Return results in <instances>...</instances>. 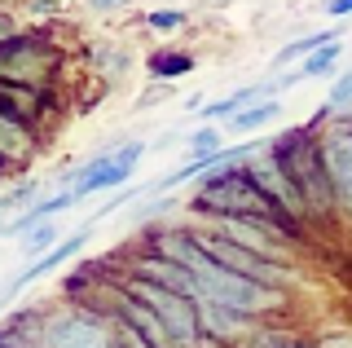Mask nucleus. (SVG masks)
Returning <instances> with one entry per match:
<instances>
[{"label": "nucleus", "instance_id": "nucleus-25", "mask_svg": "<svg viewBox=\"0 0 352 348\" xmlns=\"http://www.w3.org/2000/svg\"><path fill=\"white\" fill-rule=\"evenodd\" d=\"M93 5H97V9H119L124 0H93Z\"/></svg>", "mask_w": 352, "mask_h": 348}, {"label": "nucleus", "instance_id": "nucleus-29", "mask_svg": "<svg viewBox=\"0 0 352 348\" xmlns=\"http://www.w3.org/2000/svg\"><path fill=\"white\" fill-rule=\"evenodd\" d=\"M0 172H5V163H0Z\"/></svg>", "mask_w": 352, "mask_h": 348}, {"label": "nucleus", "instance_id": "nucleus-28", "mask_svg": "<svg viewBox=\"0 0 352 348\" xmlns=\"http://www.w3.org/2000/svg\"><path fill=\"white\" fill-rule=\"evenodd\" d=\"M14 344H18V340H14ZM18 348H36V344H18Z\"/></svg>", "mask_w": 352, "mask_h": 348}, {"label": "nucleus", "instance_id": "nucleus-5", "mask_svg": "<svg viewBox=\"0 0 352 348\" xmlns=\"http://www.w3.org/2000/svg\"><path fill=\"white\" fill-rule=\"evenodd\" d=\"M212 230L234 238V243H242L260 260H273V265H282L286 238H295L291 230H282L278 221H260V216H212Z\"/></svg>", "mask_w": 352, "mask_h": 348}, {"label": "nucleus", "instance_id": "nucleus-22", "mask_svg": "<svg viewBox=\"0 0 352 348\" xmlns=\"http://www.w3.org/2000/svg\"><path fill=\"white\" fill-rule=\"evenodd\" d=\"M317 348H352V331H335V335H322Z\"/></svg>", "mask_w": 352, "mask_h": 348}, {"label": "nucleus", "instance_id": "nucleus-10", "mask_svg": "<svg viewBox=\"0 0 352 348\" xmlns=\"http://www.w3.org/2000/svg\"><path fill=\"white\" fill-rule=\"evenodd\" d=\"M119 309H124V322L132 326V331H137V335H146V344H150V348H176V344H172V335L163 331V322L154 318V313H150L141 300H132L128 291L119 296Z\"/></svg>", "mask_w": 352, "mask_h": 348}, {"label": "nucleus", "instance_id": "nucleus-14", "mask_svg": "<svg viewBox=\"0 0 352 348\" xmlns=\"http://www.w3.org/2000/svg\"><path fill=\"white\" fill-rule=\"evenodd\" d=\"M75 203H80V199H75L71 190H66V194H53V199L36 203V208H31V212H27V216H22V221L14 225V230H36V225H44L49 216H58V212H66V208H75Z\"/></svg>", "mask_w": 352, "mask_h": 348}, {"label": "nucleus", "instance_id": "nucleus-1", "mask_svg": "<svg viewBox=\"0 0 352 348\" xmlns=\"http://www.w3.org/2000/svg\"><path fill=\"white\" fill-rule=\"evenodd\" d=\"M194 212H207V216H260V221L286 225V212L256 186L251 168H225V172H216V177H207L203 190L194 194ZM286 230H291V225H286Z\"/></svg>", "mask_w": 352, "mask_h": 348}, {"label": "nucleus", "instance_id": "nucleus-8", "mask_svg": "<svg viewBox=\"0 0 352 348\" xmlns=\"http://www.w3.org/2000/svg\"><path fill=\"white\" fill-rule=\"evenodd\" d=\"M269 150H273V146H269ZM269 150H260V155L251 159V177H256V186L269 194V199L278 203L286 216H304V212H308L304 194L295 190V181L286 177V168L278 163V155H269Z\"/></svg>", "mask_w": 352, "mask_h": 348}, {"label": "nucleus", "instance_id": "nucleus-17", "mask_svg": "<svg viewBox=\"0 0 352 348\" xmlns=\"http://www.w3.org/2000/svg\"><path fill=\"white\" fill-rule=\"evenodd\" d=\"M150 71L159 75V80H168V75H190L194 71V58H190V53H154Z\"/></svg>", "mask_w": 352, "mask_h": 348}, {"label": "nucleus", "instance_id": "nucleus-18", "mask_svg": "<svg viewBox=\"0 0 352 348\" xmlns=\"http://www.w3.org/2000/svg\"><path fill=\"white\" fill-rule=\"evenodd\" d=\"M53 247H58V230L44 221V225H36V230H27V243H22V252H27V256H44V252H53Z\"/></svg>", "mask_w": 352, "mask_h": 348}, {"label": "nucleus", "instance_id": "nucleus-13", "mask_svg": "<svg viewBox=\"0 0 352 348\" xmlns=\"http://www.w3.org/2000/svg\"><path fill=\"white\" fill-rule=\"evenodd\" d=\"M326 45H339V31L335 27H326V31H313V36H304V40H295V45H286L278 58V67H286V62H295V58H308V53H317V49H326Z\"/></svg>", "mask_w": 352, "mask_h": 348}, {"label": "nucleus", "instance_id": "nucleus-9", "mask_svg": "<svg viewBox=\"0 0 352 348\" xmlns=\"http://www.w3.org/2000/svg\"><path fill=\"white\" fill-rule=\"evenodd\" d=\"M84 243H88V230H75L71 238H62V243L53 247V252H44L40 260H31V265L22 269V274H18L14 282H9L5 291H0V304H9V300H14L22 287H31V282H40L44 274H49V269H58V265H66L71 256H80V252H84Z\"/></svg>", "mask_w": 352, "mask_h": 348}, {"label": "nucleus", "instance_id": "nucleus-7", "mask_svg": "<svg viewBox=\"0 0 352 348\" xmlns=\"http://www.w3.org/2000/svg\"><path fill=\"white\" fill-rule=\"evenodd\" d=\"M141 155H146V146L141 141H128V146H119L115 155H102V159H93L88 168L80 172V181L71 186L75 199H88V194H97V190H115V186H124V181L132 177V168L141 163Z\"/></svg>", "mask_w": 352, "mask_h": 348}, {"label": "nucleus", "instance_id": "nucleus-15", "mask_svg": "<svg viewBox=\"0 0 352 348\" xmlns=\"http://www.w3.org/2000/svg\"><path fill=\"white\" fill-rule=\"evenodd\" d=\"M278 115H282V102H256V106H247V111L234 115V128H238V133H256V128H264L269 119H278Z\"/></svg>", "mask_w": 352, "mask_h": 348}, {"label": "nucleus", "instance_id": "nucleus-20", "mask_svg": "<svg viewBox=\"0 0 352 348\" xmlns=\"http://www.w3.org/2000/svg\"><path fill=\"white\" fill-rule=\"evenodd\" d=\"M190 150H194V155H216V150H225V146H220V133H216V128H203V133L190 137Z\"/></svg>", "mask_w": 352, "mask_h": 348}, {"label": "nucleus", "instance_id": "nucleus-21", "mask_svg": "<svg viewBox=\"0 0 352 348\" xmlns=\"http://www.w3.org/2000/svg\"><path fill=\"white\" fill-rule=\"evenodd\" d=\"M348 102H352V71H348L344 80H339L335 89H330V97H326V106H330V111H339V106H348Z\"/></svg>", "mask_w": 352, "mask_h": 348}, {"label": "nucleus", "instance_id": "nucleus-27", "mask_svg": "<svg viewBox=\"0 0 352 348\" xmlns=\"http://www.w3.org/2000/svg\"><path fill=\"white\" fill-rule=\"evenodd\" d=\"M278 348H313V344H295V340H291V344H278Z\"/></svg>", "mask_w": 352, "mask_h": 348}, {"label": "nucleus", "instance_id": "nucleus-4", "mask_svg": "<svg viewBox=\"0 0 352 348\" xmlns=\"http://www.w3.org/2000/svg\"><path fill=\"white\" fill-rule=\"evenodd\" d=\"M36 348H115V335L106 322L88 318V313H58L36 326Z\"/></svg>", "mask_w": 352, "mask_h": 348}, {"label": "nucleus", "instance_id": "nucleus-26", "mask_svg": "<svg viewBox=\"0 0 352 348\" xmlns=\"http://www.w3.org/2000/svg\"><path fill=\"white\" fill-rule=\"evenodd\" d=\"M0 348H18L14 340H9V335H0Z\"/></svg>", "mask_w": 352, "mask_h": 348}, {"label": "nucleus", "instance_id": "nucleus-24", "mask_svg": "<svg viewBox=\"0 0 352 348\" xmlns=\"http://www.w3.org/2000/svg\"><path fill=\"white\" fill-rule=\"evenodd\" d=\"M9 40H14V23L0 14V45H9Z\"/></svg>", "mask_w": 352, "mask_h": 348}, {"label": "nucleus", "instance_id": "nucleus-11", "mask_svg": "<svg viewBox=\"0 0 352 348\" xmlns=\"http://www.w3.org/2000/svg\"><path fill=\"white\" fill-rule=\"evenodd\" d=\"M36 155V146H31V133H22V124L14 115L0 111V163H22Z\"/></svg>", "mask_w": 352, "mask_h": 348}, {"label": "nucleus", "instance_id": "nucleus-19", "mask_svg": "<svg viewBox=\"0 0 352 348\" xmlns=\"http://www.w3.org/2000/svg\"><path fill=\"white\" fill-rule=\"evenodd\" d=\"M150 27L154 31H181L185 27V14H181V9H154V14H150Z\"/></svg>", "mask_w": 352, "mask_h": 348}, {"label": "nucleus", "instance_id": "nucleus-2", "mask_svg": "<svg viewBox=\"0 0 352 348\" xmlns=\"http://www.w3.org/2000/svg\"><path fill=\"white\" fill-rule=\"evenodd\" d=\"M128 296L141 300L154 318L163 322V331L172 335L176 348H198L203 344V322H198V309L190 296H181V291H168L159 287V282H146V278H128Z\"/></svg>", "mask_w": 352, "mask_h": 348}, {"label": "nucleus", "instance_id": "nucleus-23", "mask_svg": "<svg viewBox=\"0 0 352 348\" xmlns=\"http://www.w3.org/2000/svg\"><path fill=\"white\" fill-rule=\"evenodd\" d=\"M326 14H330V18H344V14H352V0H326Z\"/></svg>", "mask_w": 352, "mask_h": 348}, {"label": "nucleus", "instance_id": "nucleus-12", "mask_svg": "<svg viewBox=\"0 0 352 348\" xmlns=\"http://www.w3.org/2000/svg\"><path fill=\"white\" fill-rule=\"evenodd\" d=\"M256 97H264V84H247V89H238V93L220 97V102H207V106H203V115H207V119H234L238 111L256 106Z\"/></svg>", "mask_w": 352, "mask_h": 348}, {"label": "nucleus", "instance_id": "nucleus-3", "mask_svg": "<svg viewBox=\"0 0 352 348\" xmlns=\"http://www.w3.org/2000/svg\"><path fill=\"white\" fill-rule=\"evenodd\" d=\"M273 155L286 168V177L295 181V190L304 194L308 212L317 208H330L335 203V190H330V177L322 168V155H317V141L308 133H291L286 141H273Z\"/></svg>", "mask_w": 352, "mask_h": 348}, {"label": "nucleus", "instance_id": "nucleus-16", "mask_svg": "<svg viewBox=\"0 0 352 348\" xmlns=\"http://www.w3.org/2000/svg\"><path fill=\"white\" fill-rule=\"evenodd\" d=\"M335 67H339V45H326V49L308 53L304 67L295 75H300V80H317V75H335Z\"/></svg>", "mask_w": 352, "mask_h": 348}, {"label": "nucleus", "instance_id": "nucleus-6", "mask_svg": "<svg viewBox=\"0 0 352 348\" xmlns=\"http://www.w3.org/2000/svg\"><path fill=\"white\" fill-rule=\"evenodd\" d=\"M194 238H198V247H203L216 265L234 269V274L251 278V282H264V287H282V265L260 260L256 252H247L242 243H234V238H225V234H216V230H203V234H194Z\"/></svg>", "mask_w": 352, "mask_h": 348}]
</instances>
